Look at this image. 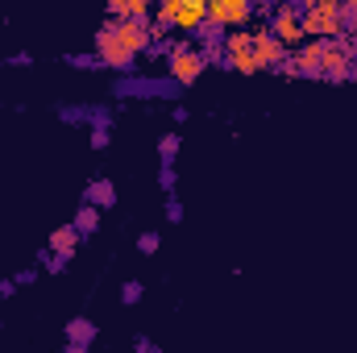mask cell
I'll return each instance as SVG.
<instances>
[{"instance_id": "cell-9", "label": "cell", "mask_w": 357, "mask_h": 353, "mask_svg": "<svg viewBox=\"0 0 357 353\" xmlns=\"http://www.w3.org/2000/svg\"><path fill=\"white\" fill-rule=\"evenodd\" d=\"M282 54H287V46H282V42H278V38L270 33V21L254 25V59H258V67H262V71H266V67L274 71Z\"/></svg>"}, {"instance_id": "cell-5", "label": "cell", "mask_w": 357, "mask_h": 353, "mask_svg": "<svg viewBox=\"0 0 357 353\" xmlns=\"http://www.w3.org/2000/svg\"><path fill=\"white\" fill-rule=\"evenodd\" d=\"M270 33H274L282 46H299V42L307 38V33H303V13H299L295 0H282V4L270 8Z\"/></svg>"}, {"instance_id": "cell-14", "label": "cell", "mask_w": 357, "mask_h": 353, "mask_svg": "<svg viewBox=\"0 0 357 353\" xmlns=\"http://www.w3.org/2000/svg\"><path fill=\"white\" fill-rule=\"evenodd\" d=\"M96 225H100V208H96V204H84V208L75 212V229L88 237V233H96Z\"/></svg>"}, {"instance_id": "cell-21", "label": "cell", "mask_w": 357, "mask_h": 353, "mask_svg": "<svg viewBox=\"0 0 357 353\" xmlns=\"http://www.w3.org/2000/svg\"><path fill=\"white\" fill-rule=\"evenodd\" d=\"M158 183H162L167 191H175V167H171V163H162V175H158Z\"/></svg>"}, {"instance_id": "cell-15", "label": "cell", "mask_w": 357, "mask_h": 353, "mask_svg": "<svg viewBox=\"0 0 357 353\" xmlns=\"http://www.w3.org/2000/svg\"><path fill=\"white\" fill-rule=\"evenodd\" d=\"M158 154H162V163H175V154H178V133H167V137L158 142Z\"/></svg>"}, {"instance_id": "cell-2", "label": "cell", "mask_w": 357, "mask_h": 353, "mask_svg": "<svg viewBox=\"0 0 357 353\" xmlns=\"http://www.w3.org/2000/svg\"><path fill=\"white\" fill-rule=\"evenodd\" d=\"M154 17H162L178 33H195L208 21V0H158L154 4Z\"/></svg>"}, {"instance_id": "cell-24", "label": "cell", "mask_w": 357, "mask_h": 353, "mask_svg": "<svg viewBox=\"0 0 357 353\" xmlns=\"http://www.w3.org/2000/svg\"><path fill=\"white\" fill-rule=\"evenodd\" d=\"M4 295H13V278H4V283H0V299H4Z\"/></svg>"}, {"instance_id": "cell-8", "label": "cell", "mask_w": 357, "mask_h": 353, "mask_svg": "<svg viewBox=\"0 0 357 353\" xmlns=\"http://www.w3.org/2000/svg\"><path fill=\"white\" fill-rule=\"evenodd\" d=\"M108 25H112V33H116L133 54L150 50V25H146V21H137V17H108Z\"/></svg>"}, {"instance_id": "cell-7", "label": "cell", "mask_w": 357, "mask_h": 353, "mask_svg": "<svg viewBox=\"0 0 357 353\" xmlns=\"http://www.w3.org/2000/svg\"><path fill=\"white\" fill-rule=\"evenodd\" d=\"M133 59H137V54H133V50L112 33V25L104 21V25H100V33H96V63H100V67L129 71V67H133Z\"/></svg>"}, {"instance_id": "cell-17", "label": "cell", "mask_w": 357, "mask_h": 353, "mask_svg": "<svg viewBox=\"0 0 357 353\" xmlns=\"http://www.w3.org/2000/svg\"><path fill=\"white\" fill-rule=\"evenodd\" d=\"M150 8H154V0H129V17H137V21H146Z\"/></svg>"}, {"instance_id": "cell-11", "label": "cell", "mask_w": 357, "mask_h": 353, "mask_svg": "<svg viewBox=\"0 0 357 353\" xmlns=\"http://www.w3.org/2000/svg\"><path fill=\"white\" fill-rule=\"evenodd\" d=\"M79 237H84V233L75 229V220L63 225V229H54V233H50V254H67V258H71L75 246H79Z\"/></svg>"}, {"instance_id": "cell-20", "label": "cell", "mask_w": 357, "mask_h": 353, "mask_svg": "<svg viewBox=\"0 0 357 353\" xmlns=\"http://www.w3.org/2000/svg\"><path fill=\"white\" fill-rule=\"evenodd\" d=\"M121 299H125V303H137V299H142V283H125Z\"/></svg>"}, {"instance_id": "cell-16", "label": "cell", "mask_w": 357, "mask_h": 353, "mask_svg": "<svg viewBox=\"0 0 357 353\" xmlns=\"http://www.w3.org/2000/svg\"><path fill=\"white\" fill-rule=\"evenodd\" d=\"M341 33H357V4H341Z\"/></svg>"}, {"instance_id": "cell-23", "label": "cell", "mask_w": 357, "mask_h": 353, "mask_svg": "<svg viewBox=\"0 0 357 353\" xmlns=\"http://www.w3.org/2000/svg\"><path fill=\"white\" fill-rule=\"evenodd\" d=\"M167 216H171V220H183V204H178V200H171V204H167Z\"/></svg>"}, {"instance_id": "cell-3", "label": "cell", "mask_w": 357, "mask_h": 353, "mask_svg": "<svg viewBox=\"0 0 357 353\" xmlns=\"http://www.w3.org/2000/svg\"><path fill=\"white\" fill-rule=\"evenodd\" d=\"M254 17V0H208V21H204V38H216L220 29L245 25Z\"/></svg>"}, {"instance_id": "cell-1", "label": "cell", "mask_w": 357, "mask_h": 353, "mask_svg": "<svg viewBox=\"0 0 357 353\" xmlns=\"http://www.w3.org/2000/svg\"><path fill=\"white\" fill-rule=\"evenodd\" d=\"M303 13L307 38H337L341 33V0H295Z\"/></svg>"}, {"instance_id": "cell-25", "label": "cell", "mask_w": 357, "mask_h": 353, "mask_svg": "<svg viewBox=\"0 0 357 353\" xmlns=\"http://www.w3.org/2000/svg\"><path fill=\"white\" fill-rule=\"evenodd\" d=\"M341 4H357V0H341Z\"/></svg>"}, {"instance_id": "cell-19", "label": "cell", "mask_w": 357, "mask_h": 353, "mask_svg": "<svg viewBox=\"0 0 357 353\" xmlns=\"http://www.w3.org/2000/svg\"><path fill=\"white\" fill-rule=\"evenodd\" d=\"M137 250H142V254H154V250H158V233H142V237H137Z\"/></svg>"}, {"instance_id": "cell-22", "label": "cell", "mask_w": 357, "mask_h": 353, "mask_svg": "<svg viewBox=\"0 0 357 353\" xmlns=\"http://www.w3.org/2000/svg\"><path fill=\"white\" fill-rule=\"evenodd\" d=\"M108 17H129V0H108Z\"/></svg>"}, {"instance_id": "cell-13", "label": "cell", "mask_w": 357, "mask_h": 353, "mask_svg": "<svg viewBox=\"0 0 357 353\" xmlns=\"http://www.w3.org/2000/svg\"><path fill=\"white\" fill-rule=\"evenodd\" d=\"M88 204H96V208H112V204H116L112 179H96V183H88Z\"/></svg>"}, {"instance_id": "cell-12", "label": "cell", "mask_w": 357, "mask_h": 353, "mask_svg": "<svg viewBox=\"0 0 357 353\" xmlns=\"http://www.w3.org/2000/svg\"><path fill=\"white\" fill-rule=\"evenodd\" d=\"M91 337H96L91 320H71V324H67V341H71V345H67V353H84Z\"/></svg>"}, {"instance_id": "cell-6", "label": "cell", "mask_w": 357, "mask_h": 353, "mask_svg": "<svg viewBox=\"0 0 357 353\" xmlns=\"http://www.w3.org/2000/svg\"><path fill=\"white\" fill-rule=\"evenodd\" d=\"M320 80H357V59L341 46V38H324V50H320Z\"/></svg>"}, {"instance_id": "cell-18", "label": "cell", "mask_w": 357, "mask_h": 353, "mask_svg": "<svg viewBox=\"0 0 357 353\" xmlns=\"http://www.w3.org/2000/svg\"><path fill=\"white\" fill-rule=\"evenodd\" d=\"M91 146H96V150L108 146V125H104V121H96V129H91Z\"/></svg>"}, {"instance_id": "cell-4", "label": "cell", "mask_w": 357, "mask_h": 353, "mask_svg": "<svg viewBox=\"0 0 357 353\" xmlns=\"http://www.w3.org/2000/svg\"><path fill=\"white\" fill-rule=\"evenodd\" d=\"M167 67H171V80H178V84H195V80L204 75L208 59H204V50H195L191 42L175 38V42L167 46Z\"/></svg>"}, {"instance_id": "cell-10", "label": "cell", "mask_w": 357, "mask_h": 353, "mask_svg": "<svg viewBox=\"0 0 357 353\" xmlns=\"http://www.w3.org/2000/svg\"><path fill=\"white\" fill-rule=\"evenodd\" d=\"M320 50H324V38H312V42H303L299 50H291V54H295V63H299V75L320 80Z\"/></svg>"}]
</instances>
